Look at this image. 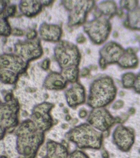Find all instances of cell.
Here are the masks:
<instances>
[{
    "instance_id": "cell-9",
    "label": "cell",
    "mask_w": 140,
    "mask_h": 158,
    "mask_svg": "<svg viewBox=\"0 0 140 158\" xmlns=\"http://www.w3.org/2000/svg\"><path fill=\"white\" fill-rule=\"evenodd\" d=\"M88 121L90 124L102 131H105L114 124L115 118L104 108H96L90 114Z\"/></svg>"
},
{
    "instance_id": "cell-40",
    "label": "cell",
    "mask_w": 140,
    "mask_h": 158,
    "mask_svg": "<svg viewBox=\"0 0 140 158\" xmlns=\"http://www.w3.org/2000/svg\"><path fill=\"white\" fill-rule=\"evenodd\" d=\"M113 35H114V37H117L118 34L117 33H116V32H115V33H114V34H113Z\"/></svg>"
},
{
    "instance_id": "cell-21",
    "label": "cell",
    "mask_w": 140,
    "mask_h": 158,
    "mask_svg": "<svg viewBox=\"0 0 140 158\" xmlns=\"http://www.w3.org/2000/svg\"><path fill=\"white\" fill-rule=\"evenodd\" d=\"M1 81L6 84L15 83L18 78V74L11 70L3 69L1 70Z\"/></svg>"
},
{
    "instance_id": "cell-30",
    "label": "cell",
    "mask_w": 140,
    "mask_h": 158,
    "mask_svg": "<svg viewBox=\"0 0 140 158\" xmlns=\"http://www.w3.org/2000/svg\"><path fill=\"white\" fill-rule=\"evenodd\" d=\"M124 102L121 100H119L116 101L115 103L114 104L113 106V108L115 110H118L121 108L123 106Z\"/></svg>"
},
{
    "instance_id": "cell-39",
    "label": "cell",
    "mask_w": 140,
    "mask_h": 158,
    "mask_svg": "<svg viewBox=\"0 0 140 158\" xmlns=\"http://www.w3.org/2000/svg\"><path fill=\"white\" fill-rule=\"evenodd\" d=\"M122 11L121 10H119L118 11V14L119 16L122 15Z\"/></svg>"
},
{
    "instance_id": "cell-13",
    "label": "cell",
    "mask_w": 140,
    "mask_h": 158,
    "mask_svg": "<svg viewBox=\"0 0 140 158\" xmlns=\"http://www.w3.org/2000/svg\"><path fill=\"white\" fill-rule=\"evenodd\" d=\"M1 67L9 69L14 73H22L26 69V62L19 56L3 54L1 58Z\"/></svg>"
},
{
    "instance_id": "cell-10",
    "label": "cell",
    "mask_w": 140,
    "mask_h": 158,
    "mask_svg": "<svg viewBox=\"0 0 140 158\" xmlns=\"http://www.w3.org/2000/svg\"><path fill=\"white\" fill-rule=\"evenodd\" d=\"M134 133L131 128L118 126L113 133L114 143L123 152H128L134 141Z\"/></svg>"
},
{
    "instance_id": "cell-4",
    "label": "cell",
    "mask_w": 140,
    "mask_h": 158,
    "mask_svg": "<svg viewBox=\"0 0 140 158\" xmlns=\"http://www.w3.org/2000/svg\"><path fill=\"white\" fill-rule=\"evenodd\" d=\"M19 108V102L13 98L9 101H6V102L1 103L0 110L1 139L4 137L6 131L14 128L18 125Z\"/></svg>"
},
{
    "instance_id": "cell-22",
    "label": "cell",
    "mask_w": 140,
    "mask_h": 158,
    "mask_svg": "<svg viewBox=\"0 0 140 158\" xmlns=\"http://www.w3.org/2000/svg\"><path fill=\"white\" fill-rule=\"evenodd\" d=\"M129 23H126L132 28L140 29V8L136 11L129 13Z\"/></svg>"
},
{
    "instance_id": "cell-14",
    "label": "cell",
    "mask_w": 140,
    "mask_h": 158,
    "mask_svg": "<svg viewBox=\"0 0 140 158\" xmlns=\"http://www.w3.org/2000/svg\"><path fill=\"white\" fill-rule=\"evenodd\" d=\"M66 96L69 106L72 107H76L85 101L84 88L79 84H75L66 91Z\"/></svg>"
},
{
    "instance_id": "cell-15",
    "label": "cell",
    "mask_w": 140,
    "mask_h": 158,
    "mask_svg": "<svg viewBox=\"0 0 140 158\" xmlns=\"http://www.w3.org/2000/svg\"><path fill=\"white\" fill-rule=\"evenodd\" d=\"M46 155L43 158H67L68 151L63 144L50 140L46 143Z\"/></svg>"
},
{
    "instance_id": "cell-25",
    "label": "cell",
    "mask_w": 140,
    "mask_h": 158,
    "mask_svg": "<svg viewBox=\"0 0 140 158\" xmlns=\"http://www.w3.org/2000/svg\"><path fill=\"white\" fill-rule=\"evenodd\" d=\"M11 33L10 27L4 19L1 21V33L3 35H8Z\"/></svg>"
},
{
    "instance_id": "cell-2",
    "label": "cell",
    "mask_w": 140,
    "mask_h": 158,
    "mask_svg": "<svg viewBox=\"0 0 140 158\" xmlns=\"http://www.w3.org/2000/svg\"><path fill=\"white\" fill-rule=\"evenodd\" d=\"M66 138L80 149H99L102 143L103 135L90 125L83 123L71 129Z\"/></svg>"
},
{
    "instance_id": "cell-8",
    "label": "cell",
    "mask_w": 140,
    "mask_h": 158,
    "mask_svg": "<svg viewBox=\"0 0 140 158\" xmlns=\"http://www.w3.org/2000/svg\"><path fill=\"white\" fill-rule=\"evenodd\" d=\"M85 31L93 42L101 44L107 38L110 31V24L105 19H99L87 24Z\"/></svg>"
},
{
    "instance_id": "cell-3",
    "label": "cell",
    "mask_w": 140,
    "mask_h": 158,
    "mask_svg": "<svg viewBox=\"0 0 140 158\" xmlns=\"http://www.w3.org/2000/svg\"><path fill=\"white\" fill-rule=\"evenodd\" d=\"M17 151L24 158H35L44 143L45 134L39 130L28 132L16 131Z\"/></svg>"
},
{
    "instance_id": "cell-6",
    "label": "cell",
    "mask_w": 140,
    "mask_h": 158,
    "mask_svg": "<svg viewBox=\"0 0 140 158\" xmlns=\"http://www.w3.org/2000/svg\"><path fill=\"white\" fill-rule=\"evenodd\" d=\"M53 107L52 103L44 102L34 107L30 119L35 123L39 131L44 132L52 127L53 120L50 113Z\"/></svg>"
},
{
    "instance_id": "cell-28",
    "label": "cell",
    "mask_w": 140,
    "mask_h": 158,
    "mask_svg": "<svg viewBox=\"0 0 140 158\" xmlns=\"http://www.w3.org/2000/svg\"><path fill=\"white\" fill-rule=\"evenodd\" d=\"M67 158H89L88 156L80 151H75L68 156Z\"/></svg>"
},
{
    "instance_id": "cell-23",
    "label": "cell",
    "mask_w": 140,
    "mask_h": 158,
    "mask_svg": "<svg viewBox=\"0 0 140 158\" xmlns=\"http://www.w3.org/2000/svg\"><path fill=\"white\" fill-rule=\"evenodd\" d=\"M98 7L106 15H112L116 12V6L113 1H106L100 4Z\"/></svg>"
},
{
    "instance_id": "cell-33",
    "label": "cell",
    "mask_w": 140,
    "mask_h": 158,
    "mask_svg": "<svg viewBox=\"0 0 140 158\" xmlns=\"http://www.w3.org/2000/svg\"><path fill=\"white\" fill-rule=\"evenodd\" d=\"M13 34L16 35H22L24 34L22 31L18 29H14L13 31Z\"/></svg>"
},
{
    "instance_id": "cell-24",
    "label": "cell",
    "mask_w": 140,
    "mask_h": 158,
    "mask_svg": "<svg viewBox=\"0 0 140 158\" xmlns=\"http://www.w3.org/2000/svg\"><path fill=\"white\" fill-rule=\"evenodd\" d=\"M136 77L131 73H127L123 75V85L126 88L132 87L135 83Z\"/></svg>"
},
{
    "instance_id": "cell-26",
    "label": "cell",
    "mask_w": 140,
    "mask_h": 158,
    "mask_svg": "<svg viewBox=\"0 0 140 158\" xmlns=\"http://www.w3.org/2000/svg\"><path fill=\"white\" fill-rule=\"evenodd\" d=\"M137 1H121L120 6L123 8L132 10L137 6Z\"/></svg>"
},
{
    "instance_id": "cell-37",
    "label": "cell",
    "mask_w": 140,
    "mask_h": 158,
    "mask_svg": "<svg viewBox=\"0 0 140 158\" xmlns=\"http://www.w3.org/2000/svg\"><path fill=\"white\" fill-rule=\"evenodd\" d=\"M135 110L133 108L130 109V110H129V113H130V114H134L135 113Z\"/></svg>"
},
{
    "instance_id": "cell-7",
    "label": "cell",
    "mask_w": 140,
    "mask_h": 158,
    "mask_svg": "<svg viewBox=\"0 0 140 158\" xmlns=\"http://www.w3.org/2000/svg\"><path fill=\"white\" fill-rule=\"evenodd\" d=\"M65 6L70 11L69 23L72 25L83 23L87 12L93 8V1H65Z\"/></svg>"
},
{
    "instance_id": "cell-31",
    "label": "cell",
    "mask_w": 140,
    "mask_h": 158,
    "mask_svg": "<svg viewBox=\"0 0 140 158\" xmlns=\"http://www.w3.org/2000/svg\"><path fill=\"white\" fill-rule=\"evenodd\" d=\"M37 33L36 31L34 30H30L28 32L27 34V37L29 39H33L36 37Z\"/></svg>"
},
{
    "instance_id": "cell-35",
    "label": "cell",
    "mask_w": 140,
    "mask_h": 158,
    "mask_svg": "<svg viewBox=\"0 0 140 158\" xmlns=\"http://www.w3.org/2000/svg\"><path fill=\"white\" fill-rule=\"evenodd\" d=\"M102 156L103 158H109V154L106 151H103L102 153Z\"/></svg>"
},
{
    "instance_id": "cell-32",
    "label": "cell",
    "mask_w": 140,
    "mask_h": 158,
    "mask_svg": "<svg viewBox=\"0 0 140 158\" xmlns=\"http://www.w3.org/2000/svg\"><path fill=\"white\" fill-rule=\"evenodd\" d=\"M50 61L49 59H45L43 62L42 67L45 70H47L49 69V65H50Z\"/></svg>"
},
{
    "instance_id": "cell-18",
    "label": "cell",
    "mask_w": 140,
    "mask_h": 158,
    "mask_svg": "<svg viewBox=\"0 0 140 158\" xmlns=\"http://www.w3.org/2000/svg\"><path fill=\"white\" fill-rule=\"evenodd\" d=\"M42 6L39 1H22L19 4V8L25 15L32 17L40 12Z\"/></svg>"
},
{
    "instance_id": "cell-5",
    "label": "cell",
    "mask_w": 140,
    "mask_h": 158,
    "mask_svg": "<svg viewBox=\"0 0 140 158\" xmlns=\"http://www.w3.org/2000/svg\"><path fill=\"white\" fill-rule=\"evenodd\" d=\"M56 60L62 68L78 65L80 60L79 52L74 44L66 41L60 42L55 49Z\"/></svg>"
},
{
    "instance_id": "cell-29",
    "label": "cell",
    "mask_w": 140,
    "mask_h": 158,
    "mask_svg": "<svg viewBox=\"0 0 140 158\" xmlns=\"http://www.w3.org/2000/svg\"><path fill=\"white\" fill-rule=\"evenodd\" d=\"M134 87L136 92L140 93V74L138 76L135 81Z\"/></svg>"
},
{
    "instance_id": "cell-16",
    "label": "cell",
    "mask_w": 140,
    "mask_h": 158,
    "mask_svg": "<svg viewBox=\"0 0 140 158\" xmlns=\"http://www.w3.org/2000/svg\"><path fill=\"white\" fill-rule=\"evenodd\" d=\"M67 81L62 74L52 73L46 77L44 86L48 89L61 90L66 87Z\"/></svg>"
},
{
    "instance_id": "cell-17",
    "label": "cell",
    "mask_w": 140,
    "mask_h": 158,
    "mask_svg": "<svg viewBox=\"0 0 140 158\" xmlns=\"http://www.w3.org/2000/svg\"><path fill=\"white\" fill-rule=\"evenodd\" d=\"M40 33L42 38L45 40L56 41L60 39L61 30L58 26L45 23L40 27Z\"/></svg>"
},
{
    "instance_id": "cell-42",
    "label": "cell",
    "mask_w": 140,
    "mask_h": 158,
    "mask_svg": "<svg viewBox=\"0 0 140 158\" xmlns=\"http://www.w3.org/2000/svg\"><path fill=\"white\" fill-rule=\"evenodd\" d=\"M139 151H140V150H139Z\"/></svg>"
},
{
    "instance_id": "cell-34",
    "label": "cell",
    "mask_w": 140,
    "mask_h": 158,
    "mask_svg": "<svg viewBox=\"0 0 140 158\" xmlns=\"http://www.w3.org/2000/svg\"><path fill=\"white\" fill-rule=\"evenodd\" d=\"M87 114L86 111L85 110H82L80 112L79 116L81 118H84V117H86Z\"/></svg>"
},
{
    "instance_id": "cell-41",
    "label": "cell",
    "mask_w": 140,
    "mask_h": 158,
    "mask_svg": "<svg viewBox=\"0 0 140 158\" xmlns=\"http://www.w3.org/2000/svg\"><path fill=\"white\" fill-rule=\"evenodd\" d=\"M1 158H7L5 156H1Z\"/></svg>"
},
{
    "instance_id": "cell-27",
    "label": "cell",
    "mask_w": 140,
    "mask_h": 158,
    "mask_svg": "<svg viewBox=\"0 0 140 158\" xmlns=\"http://www.w3.org/2000/svg\"><path fill=\"white\" fill-rule=\"evenodd\" d=\"M16 7L14 6H9L8 8L3 11V13L1 14V16L2 18L5 19L7 17L13 15L15 12Z\"/></svg>"
},
{
    "instance_id": "cell-1",
    "label": "cell",
    "mask_w": 140,
    "mask_h": 158,
    "mask_svg": "<svg viewBox=\"0 0 140 158\" xmlns=\"http://www.w3.org/2000/svg\"><path fill=\"white\" fill-rule=\"evenodd\" d=\"M116 92V87L110 77H106L96 80L91 86L88 105L94 109L106 106L114 99Z\"/></svg>"
},
{
    "instance_id": "cell-19",
    "label": "cell",
    "mask_w": 140,
    "mask_h": 158,
    "mask_svg": "<svg viewBox=\"0 0 140 158\" xmlns=\"http://www.w3.org/2000/svg\"><path fill=\"white\" fill-rule=\"evenodd\" d=\"M137 57L134 54L133 51L131 48L127 49V53L123 56L119 61V65L123 67H134L137 65Z\"/></svg>"
},
{
    "instance_id": "cell-38",
    "label": "cell",
    "mask_w": 140,
    "mask_h": 158,
    "mask_svg": "<svg viewBox=\"0 0 140 158\" xmlns=\"http://www.w3.org/2000/svg\"><path fill=\"white\" fill-rule=\"evenodd\" d=\"M83 75H86L89 73V70L88 69H85L83 70Z\"/></svg>"
},
{
    "instance_id": "cell-20",
    "label": "cell",
    "mask_w": 140,
    "mask_h": 158,
    "mask_svg": "<svg viewBox=\"0 0 140 158\" xmlns=\"http://www.w3.org/2000/svg\"><path fill=\"white\" fill-rule=\"evenodd\" d=\"M62 75L67 81L73 83H75L78 78V69L76 66L67 68L62 71Z\"/></svg>"
},
{
    "instance_id": "cell-36",
    "label": "cell",
    "mask_w": 140,
    "mask_h": 158,
    "mask_svg": "<svg viewBox=\"0 0 140 158\" xmlns=\"http://www.w3.org/2000/svg\"><path fill=\"white\" fill-rule=\"evenodd\" d=\"M85 40V38L83 37H80V38H78V39H77V42L78 43H83V42H84V41Z\"/></svg>"
},
{
    "instance_id": "cell-12",
    "label": "cell",
    "mask_w": 140,
    "mask_h": 158,
    "mask_svg": "<svg viewBox=\"0 0 140 158\" xmlns=\"http://www.w3.org/2000/svg\"><path fill=\"white\" fill-rule=\"evenodd\" d=\"M15 50L26 60L36 59L42 54V50L38 41L18 43L16 45Z\"/></svg>"
},
{
    "instance_id": "cell-11",
    "label": "cell",
    "mask_w": 140,
    "mask_h": 158,
    "mask_svg": "<svg viewBox=\"0 0 140 158\" xmlns=\"http://www.w3.org/2000/svg\"><path fill=\"white\" fill-rule=\"evenodd\" d=\"M124 52V49L115 43H109L106 44L100 51L102 58L100 65L102 69H104L106 64L118 61Z\"/></svg>"
}]
</instances>
